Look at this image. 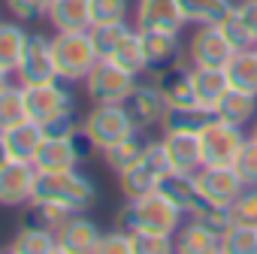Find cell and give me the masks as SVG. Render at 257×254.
Instances as JSON below:
<instances>
[{
    "label": "cell",
    "instance_id": "obj_44",
    "mask_svg": "<svg viewBox=\"0 0 257 254\" xmlns=\"http://www.w3.org/2000/svg\"><path fill=\"white\" fill-rule=\"evenodd\" d=\"M134 236V254H170L176 251L173 236H158V233H131Z\"/></svg>",
    "mask_w": 257,
    "mask_h": 254
},
{
    "label": "cell",
    "instance_id": "obj_2",
    "mask_svg": "<svg viewBox=\"0 0 257 254\" xmlns=\"http://www.w3.org/2000/svg\"><path fill=\"white\" fill-rule=\"evenodd\" d=\"M167 173H173V167H170L164 140H149L143 158L134 167H127L124 173H118V191H121L124 200H140V197L158 191L161 179Z\"/></svg>",
    "mask_w": 257,
    "mask_h": 254
},
{
    "label": "cell",
    "instance_id": "obj_13",
    "mask_svg": "<svg viewBox=\"0 0 257 254\" xmlns=\"http://www.w3.org/2000/svg\"><path fill=\"white\" fill-rule=\"evenodd\" d=\"M25 100H28V115L43 124L49 118H55L58 112L76 109L73 91L58 79V82H46V85H28L25 88Z\"/></svg>",
    "mask_w": 257,
    "mask_h": 254
},
{
    "label": "cell",
    "instance_id": "obj_31",
    "mask_svg": "<svg viewBox=\"0 0 257 254\" xmlns=\"http://www.w3.org/2000/svg\"><path fill=\"white\" fill-rule=\"evenodd\" d=\"M109 61H115L118 67H124L127 73H134V76H146L149 73V61H146V49H143V34L134 28L118 43V49L112 52Z\"/></svg>",
    "mask_w": 257,
    "mask_h": 254
},
{
    "label": "cell",
    "instance_id": "obj_38",
    "mask_svg": "<svg viewBox=\"0 0 257 254\" xmlns=\"http://www.w3.org/2000/svg\"><path fill=\"white\" fill-rule=\"evenodd\" d=\"M224 254H257V224H242L236 221L230 233L221 239Z\"/></svg>",
    "mask_w": 257,
    "mask_h": 254
},
{
    "label": "cell",
    "instance_id": "obj_37",
    "mask_svg": "<svg viewBox=\"0 0 257 254\" xmlns=\"http://www.w3.org/2000/svg\"><path fill=\"white\" fill-rule=\"evenodd\" d=\"M197 224H203L212 236H218V239H224L227 233H230V227L236 224V218H233V209L230 206H215V203H206L200 212H194L191 215Z\"/></svg>",
    "mask_w": 257,
    "mask_h": 254
},
{
    "label": "cell",
    "instance_id": "obj_17",
    "mask_svg": "<svg viewBox=\"0 0 257 254\" xmlns=\"http://www.w3.org/2000/svg\"><path fill=\"white\" fill-rule=\"evenodd\" d=\"M140 34H143V49H146V61H149V76H155L164 67L185 58V46H182L179 34H167V31H140Z\"/></svg>",
    "mask_w": 257,
    "mask_h": 254
},
{
    "label": "cell",
    "instance_id": "obj_32",
    "mask_svg": "<svg viewBox=\"0 0 257 254\" xmlns=\"http://www.w3.org/2000/svg\"><path fill=\"white\" fill-rule=\"evenodd\" d=\"M10 251H16V254H52V251H58L55 230H43V227H25V224H19L13 242H10Z\"/></svg>",
    "mask_w": 257,
    "mask_h": 254
},
{
    "label": "cell",
    "instance_id": "obj_21",
    "mask_svg": "<svg viewBox=\"0 0 257 254\" xmlns=\"http://www.w3.org/2000/svg\"><path fill=\"white\" fill-rule=\"evenodd\" d=\"M164 149L170 158L173 173H197L203 167V149H200V134H164Z\"/></svg>",
    "mask_w": 257,
    "mask_h": 254
},
{
    "label": "cell",
    "instance_id": "obj_10",
    "mask_svg": "<svg viewBox=\"0 0 257 254\" xmlns=\"http://www.w3.org/2000/svg\"><path fill=\"white\" fill-rule=\"evenodd\" d=\"M16 82L25 85V88L58 82V67H55V58H52V40L49 37H43V34L28 37L25 55L19 61V70H16Z\"/></svg>",
    "mask_w": 257,
    "mask_h": 254
},
{
    "label": "cell",
    "instance_id": "obj_26",
    "mask_svg": "<svg viewBox=\"0 0 257 254\" xmlns=\"http://www.w3.org/2000/svg\"><path fill=\"white\" fill-rule=\"evenodd\" d=\"M215 118L221 121H230L236 127H248L254 118H257V94H248V91H239V88H230L218 106L212 109Z\"/></svg>",
    "mask_w": 257,
    "mask_h": 254
},
{
    "label": "cell",
    "instance_id": "obj_15",
    "mask_svg": "<svg viewBox=\"0 0 257 254\" xmlns=\"http://www.w3.org/2000/svg\"><path fill=\"white\" fill-rule=\"evenodd\" d=\"M152 82L158 85V91H161V97L167 100L170 109L197 106V91H194V76H191V61L188 58L164 67L161 73L152 76Z\"/></svg>",
    "mask_w": 257,
    "mask_h": 254
},
{
    "label": "cell",
    "instance_id": "obj_29",
    "mask_svg": "<svg viewBox=\"0 0 257 254\" xmlns=\"http://www.w3.org/2000/svg\"><path fill=\"white\" fill-rule=\"evenodd\" d=\"M182 4V16L188 25H221L233 7H236V0H179Z\"/></svg>",
    "mask_w": 257,
    "mask_h": 254
},
{
    "label": "cell",
    "instance_id": "obj_35",
    "mask_svg": "<svg viewBox=\"0 0 257 254\" xmlns=\"http://www.w3.org/2000/svg\"><path fill=\"white\" fill-rule=\"evenodd\" d=\"M28 100H25V85L10 82L0 88V131H7L13 124L28 121Z\"/></svg>",
    "mask_w": 257,
    "mask_h": 254
},
{
    "label": "cell",
    "instance_id": "obj_3",
    "mask_svg": "<svg viewBox=\"0 0 257 254\" xmlns=\"http://www.w3.org/2000/svg\"><path fill=\"white\" fill-rule=\"evenodd\" d=\"M37 197L52 200V203H58V206H64L70 212H85V209L94 206L97 188L85 173H79L73 167V170H64V173H40Z\"/></svg>",
    "mask_w": 257,
    "mask_h": 254
},
{
    "label": "cell",
    "instance_id": "obj_8",
    "mask_svg": "<svg viewBox=\"0 0 257 254\" xmlns=\"http://www.w3.org/2000/svg\"><path fill=\"white\" fill-rule=\"evenodd\" d=\"M245 127H236L230 121H221V118H209L200 131V149H203V164H212V167H224V164H233L236 152L242 149L245 143Z\"/></svg>",
    "mask_w": 257,
    "mask_h": 254
},
{
    "label": "cell",
    "instance_id": "obj_11",
    "mask_svg": "<svg viewBox=\"0 0 257 254\" xmlns=\"http://www.w3.org/2000/svg\"><path fill=\"white\" fill-rule=\"evenodd\" d=\"M194 176H197V188H200L203 200L215 203V206H233V200L245 191V182L233 164H224V167L203 164Z\"/></svg>",
    "mask_w": 257,
    "mask_h": 254
},
{
    "label": "cell",
    "instance_id": "obj_43",
    "mask_svg": "<svg viewBox=\"0 0 257 254\" xmlns=\"http://www.w3.org/2000/svg\"><path fill=\"white\" fill-rule=\"evenodd\" d=\"M49 4H52V0H4L7 13H10L13 19H19V22H37V19H46Z\"/></svg>",
    "mask_w": 257,
    "mask_h": 254
},
{
    "label": "cell",
    "instance_id": "obj_47",
    "mask_svg": "<svg viewBox=\"0 0 257 254\" xmlns=\"http://www.w3.org/2000/svg\"><path fill=\"white\" fill-rule=\"evenodd\" d=\"M10 161V155H7V149H4V140H0V167H4Z\"/></svg>",
    "mask_w": 257,
    "mask_h": 254
},
{
    "label": "cell",
    "instance_id": "obj_48",
    "mask_svg": "<svg viewBox=\"0 0 257 254\" xmlns=\"http://www.w3.org/2000/svg\"><path fill=\"white\" fill-rule=\"evenodd\" d=\"M4 85H10V73H7V70H0V88H4Z\"/></svg>",
    "mask_w": 257,
    "mask_h": 254
},
{
    "label": "cell",
    "instance_id": "obj_6",
    "mask_svg": "<svg viewBox=\"0 0 257 254\" xmlns=\"http://www.w3.org/2000/svg\"><path fill=\"white\" fill-rule=\"evenodd\" d=\"M137 82H140V76L127 73L124 67H118L109 58H100L82 85H85V94L91 103H124L131 97V91L137 88Z\"/></svg>",
    "mask_w": 257,
    "mask_h": 254
},
{
    "label": "cell",
    "instance_id": "obj_42",
    "mask_svg": "<svg viewBox=\"0 0 257 254\" xmlns=\"http://www.w3.org/2000/svg\"><path fill=\"white\" fill-rule=\"evenodd\" d=\"M94 254H134V236L121 227H112L100 236Z\"/></svg>",
    "mask_w": 257,
    "mask_h": 254
},
{
    "label": "cell",
    "instance_id": "obj_27",
    "mask_svg": "<svg viewBox=\"0 0 257 254\" xmlns=\"http://www.w3.org/2000/svg\"><path fill=\"white\" fill-rule=\"evenodd\" d=\"M28 37L31 34L25 31V22H19V19L4 22L0 19V70H7L10 76L19 70V61L25 55Z\"/></svg>",
    "mask_w": 257,
    "mask_h": 254
},
{
    "label": "cell",
    "instance_id": "obj_36",
    "mask_svg": "<svg viewBox=\"0 0 257 254\" xmlns=\"http://www.w3.org/2000/svg\"><path fill=\"white\" fill-rule=\"evenodd\" d=\"M131 22H106V25H91V43L97 49L100 58H112V52L118 49V43L131 34Z\"/></svg>",
    "mask_w": 257,
    "mask_h": 254
},
{
    "label": "cell",
    "instance_id": "obj_40",
    "mask_svg": "<svg viewBox=\"0 0 257 254\" xmlns=\"http://www.w3.org/2000/svg\"><path fill=\"white\" fill-rule=\"evenodd\" d=\"M82 131V121L76 118V109L58 112L55 118L43 121V137H58V140H73Z\"/></svg>",
    "mask_w": 257,
    "mask_h": 254
},
{
    "label": "cell",
    "instance_id": "obj_41",
    "mask_svg": "<svg viewBox=\"0 0 257 254\" xmlns=\"http://www.w3.org/2000/svg\"><path fill=\"white\" fill-rule=\"evenodd\" d=\"M233 167H236V173L242 176L245 185H257V143L251 137H245L242 149L233 158Z\"/></svg>",
    "mask_w": 257,
    "mask_h": 254
},
{
    "label": "cell",
    "instance_id": "obj_23",
    "mask_svg": "<svg viewBox=\"0 0 257 254\" xmlns=\"http://www.w3.org/2000/svg\"><path fill=\"white\" fill-rule=\"evenodd\" d=\"M191 76H194V91H197V106L212 112L218 106V100L233 88L227 67H194L191 64Z\"/></svg>",
    "mask_w": 257,
    "mask_h": 254
},
{
    "label": "cell",
    "instance_id": "obj_5",
    "mask_svg": "<svg viewBox=\"0 0 257 254\" xmlns=\"http://www.w3.org/2000/svg\"><path fill=\"white\" fill-rule=\"evenodd\" d=\"M137 127L127 115L124 103H94L91 112L82 118V134L94 143L97 152H103L106 146L124 140L127 134H134Z\"/></svg>",
    "mask_w": 257,
    "mask_h": 254
},
{
    "label": "cell",
    "instance_id": "obj_19",
    "mask_svg": "<svg viewBox=\"0 0 257 254\" xmlns=\"http://www.w3.org/2000/svg\"><path fill=\"white\" fill-rule=\"evenodd\" d=\"M0 140H4V149L13 161H31L34 164V155L37 149L43 146V124H37L34 118L22 121V124H13L7 131H0Z\"/></svg>",
    "mask_w": 257,
    "mask_h": 254
},
{
    "label": "cell",
    "instance_id": "obj_20",
    "mask_svg": "<svg viewBox=\"0 0 257 254\" xmlns=\"http://www.w3.org/2000/svg\"><path fill=\"white\" fill-rule=\"evenodd\" d=\"M49 25L61 34H76V31H91L94 16H91V0H52L49 13H46Z\"/></svg>",
    "mask_w": 257,
    "mask_h": 254
},
{
    "label": "cell",
    "instance_id": "obj_1",
    "mask_svg": "<svg viewBox=\"0 0 257 254\" xmlns=\"http://www.w3.org/2000/svg\"><path fill=\"white\" fill-rule=\"evenodd\" d=\"M185 212L161 191H152L140 200H127L118 215L115 227L127 233H158V236H176L179 227L185 224Z\"/></svg>",
    "mask_w": 257,
    "mask_h": 254
},
{
    "label": "cell",
    "instance_id": "obj_18",
    "mask_svg": "<svg viewBox=\"0 0 257 254\" xmlns=\"http://www.w3.org/2000/svg\"><path fill=\"white\" fill-rule=\"evenodd\" d=\"M79 161H82V155H79L76 137H73V140L46 137L43 146H40L37 155H34V167H37L40 173H64V170L79 167Z\"/></svg>",
    "mask_w": 257,
    "mask_h": 254
},
{
    "label": "cell",
    "instance_id": "obj_34",
    "mask_svg": "<svg viewBox=\"0 0 257 254\" xmlns=\"http://www.w3.org/2000/svg\"><path fill=\"white\" fill-rule=\"evenodd\" d=\"M67 215H70V209H64V206H58V203H52V200L34 197V200L25 206L19 224H25V227H43V230H58Z\"/></svg>",
    "mask_w": 257,
    "mask_h": 254
},
{
    "label": "cell",
    "instance_id": "obj_7",
    "mask_svg": "<svg viewBox=\"0 0 257 254\" xmlns=\"http://www.w3.org/2000/svg\"><path fill=\"white\" fill-rule=\"evenodd\" d=\"M239 49L230 43L221 25H197L185 43V58L194 67H227Z\"/></svg>",
    "mask_w": 257,
    "mask_h": 254
},
{
    "label": "cell",
    "instance_id": "obj_30",
    "mask_svg": "<svg viewBox=\"0 0 257 254\" xmlns=\"http://www.w3.org/2000/svg\"><path fill=\"white\" fill-rule=\"evenodd\" d=\"M212 118V112L200 109V106H179V109H167L164 121H161V134H200L203 124Z\"/></svg>",
    "mask_w": 257,
    "mask_h": 254
},
{
    "label": "cell",
    "instance_id": "obj_16",
    "mask_svg": "<svg viewBox=\"0 0 257 254\" xmlns=\"http://www.w3.org/2000/svg\"><path fill=\"white\" fill-rule=\"evenodd\" d=\"M182 4L179 0H137L134 10V28L140 31H167V34H182L185 28Z\"/></svg>",
    "mask_w": 257,
    "mask_h": 254
},
{
    "label": "cell",
    "instance_id": "obj_22",
    "mask_svg": "<svg viewBox=\"0 0 257 254\" xmlns=\"http://www.w3.org/2000/svg\"><path fill=\"white\" fill-rule=\"evenodd\" d=\"M221 28L236 49L257 46V0H236L233 13L221 22Z\"/></svg>",
    "mask_w": 257,
    "mask_h": 254
},
{
    "label": "cell",
    "instance_id": "obj_9",
    "mask_svg": "<svg viewBox=\"0 0 257 254\" xmlns=\"http://www.w3.org/2000/svg\"><path fill=\"white\" fill-rule=\"evenodd\" d=\"M37 179L40 170L31 161H7L0 167V206L7 209H25L37 197Z\"/></svg>",
    "mask_w": 257,
    "mask_h": 254
},
{
    "label": "cell",
    "instance_id": "obj_45",
    "mask_svg": "<svg viewBox=\"0 0 257 254\" xmlns=\"http://www.w3.org/2000/svg\"><path fill=\"white\" fill-rule=\"evenodd\" d=\"M233 218L242 224H257V185H245V191L233 200Z\"/></svg>",
    "mask_w": 257,
    "mask_h": 254
},
{
    "label": "cell",
    "instance_id": "obj_14",
    "mask_svg": "<svg viewBox=\"0 0 257 254\" xmlns=\"http://www.w3.org/2000/svg\"><path fill=\"white\" fill-rule=\"evenodd\" d=\"M124 109H127V115H131L137 131H152V127H161V121H164L170 106L161 97L155 82H137L131 97L124 100Z\"/></svg>",
    "mask_w": 257,
    "mask_h": 254
},
{
    "label": "cell",
    "instance_id": "obj_46",
    "mask_svg": "<svg viewBox=\"0 0 257 254\" xmlns=\"http://www.w3.org/2000/svg\"><path fill=\"white\" fill-rule=\"evenodd\" d=\"M248 137H251V140H254V143H257V118H254V121H251V124H248Z\"/></svg>",
    "mask_w": 257,
    "mask_h": 254
},
{
    "label": "cell",
    "instance_id": "obj_33",
    "mask_svg": "<svg viewBox=\"0 0 257 254\" xmlns=\"http://www.w3.org/2000/svg\"><path fill=\"white\" fill-rule=\"evenodd\" d=\"M227 76L230 85L248 94H257V46L251 49H239L233 55V61L227 64Z\"/></svg>",
    "mask_w": 257,
    "mask_h": 254
},
{
    "label": "cell",
    "instance_id": "obj_24",
    "mask_svg": "<svg viewBox=\"0 0 257 254\" xmlns=\"http://www.w3.org/2000/svg\"><path fill=\"white\" fill-rule=\"evenodd\" d=\"M158 191L167 194L188 218L206 206V200H203V194H200V188H197V176H191V173H167V176L161 179V188H158Z\"/></svg>",
    "mask_w": 257,
    "mask_h": 254
},
{
    "label": "cell",
    "instance_id": "obj_39",
    "mask_svg": "<svg viewBox=\"0 0 257 254\" xmlns=\"http://www.w3.org/2000/svg\"><path fill=\"white\" fill-rule=\"evenodd\" d=\"M94 25L106 22H127L131 19V0H91Z\"/></svg>",
    "mask_w": 257,
    "mask_h": 254
},
{
    "label": "cell",
    "instance_id": "obj_25",
    "mask_svg": "<svg viewBox=\"0 0 257 254\" xmlns=\"http://www.w3.org/2000/svg\"><path fill=\"white\" fill-rule=\"evenodd\" d=\"M146 146H149L146 131H134V134H127L124 140H118V143L106 146V149L100 152V158H103L106 170H112V173L118 176V173H124L127 167H134V164L143 158Z\"/></svg>",
    "mask_w": 257,
    "mask_h": 254
},
{
    "label": "cell",
    "instance_id": "obj_28",
    "mask_svg": "<svg viewBox=\"0 0 257 254\" xmlns=\"http://www.w3.org/2000/svg\"><path fill=\"white\" fill-rule=\"evenodd\" d=\"M173 239H176V251H182V254H224L221 251V239L212 236L194 218H188Z\"/></svg>",
    "mask_w": 257,
    "mask_h": 254
},
{
    "label": "cell",
    "instance_id": "obj_4",
    "mask_svg": "<svg viewBox=\"0 0 257 254\" xmlns=\"http://www.w3.org/2000/svg\"><path fill=\"white\" fill-rule=\"evenodd\" d=\"M52 58H55V67H58V79L67 82V85L85 82L91 67L100 61L88 31H76V34L55 31V37H52Z\"/></svg>",
    "mask_w": 257,
    "mask_h": 254
},
{
    "label": "cell",
    "instance_id": "obj_12",
    "mask_svg": "<svg viewBox=\"0 0 257 254\" xmlns=\"http://www.w3.org/2000/svg\"><path fill=\"white\" fill-rule=\"evenodd\" d=\"M103 230L82 212H70L61 227L55 230V242H58V254H94L97 242H100Z\"/></svg>",
    "mask_w": 257,
    "mask_h": 254
}]
</instances>
